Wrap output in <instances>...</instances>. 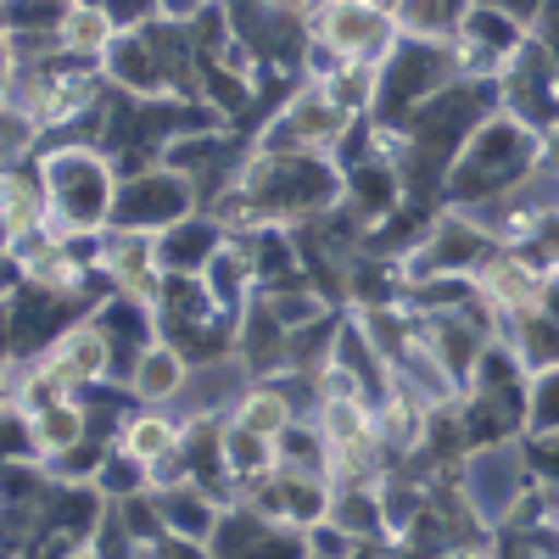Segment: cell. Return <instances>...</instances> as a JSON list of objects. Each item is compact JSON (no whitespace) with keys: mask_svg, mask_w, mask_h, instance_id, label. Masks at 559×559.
I'll list each match as a JSON object with an SVG mask.
<instances>
[{"mask_svg":"<svg viewBox=\"0 0 559 559\" xmlns=\"http://www.w3.org/2000/svg\"><path fill=\"white\" fill-rule=\"evenodd\" d=\"M481 7H492V12H503V17H515V23L532 34V23H537V12L548 7V0H481Z\"/></svg>","mask_w":559,"mask_h":559,"instance_id":"39","label":"cell"},{"mask_svg":"<svg viewBox=\"0 0 559 559\" xmlns=\"http://www.w3.org/2000/svg\"><path fill=\"white\" fill-rule=\"evenodd\" d=\"M7 79H12V45H7V17H0V96H7Z\"/></svg>","mask_w":559,"mask_h":559,"instance_id":"43","label":"cell"},{"mask_svg":"<svg viewBox=\"0 0 559 559\" xmlns=\"http://www.w3.org/2000/svg\"><path fill=\"white\" fill-rule=\"evenodd\" d=\"M459 79L453 68V45H431V39H397L392 57L381 62V96H376V112L392 129H403L419 107H426L437 90H448Z\"/></svg>","mask_w":559,"mask_h":559,"instance_id":"5","label":"cell"},{"mask_svg":"<svg viewBox=\"0 0 559 559\" xmlns=\"http://www.w3.org/2000/svg\"><path fill=\"white\" fill-rule=\"evenodd\" d=\"M521 453H526V464H532V481H543V487L559 492V431H548V437H521Z\"/></svg>","mask_w":559,"mask_h":559,"instance_id":"37","label":"cell"},{"mask_svg":"<svg viewBox=\"0 0 559 559\" xmlns=\"http://www.w3.org/2000/svg\"><path fill=\"white\" fill-rule=\"evenodd\" d=\"M23 292V263H17V252H0V302H12Z\"/></svg>","mask_w":559,"mask_h":559,"instance_id":"40","label":"cell"},{"mask_svg":"<svg viewBox=\"0 0 559 559\" xmlns=\"http://www.w3.org/2000/svg\"><path fill=\"white\" fill-rule=\"evenodd\" d=\"M218 559H308V537L302 526H286V521H269L247 503H224L218 515V532L207 543Z\"/></svg>","mask_w":559,"mask_h":559,"instance_id":"10","label":"cell"},{"mask_svg":"<svg viewBox=\"0 0 559 559\" xmlns=\"http://www.w3.org/2000/svg\"><path fill=\"white\" fill-rule=\"evenodd\" d=\"M459 476H464V498H471L476 521H481L487 532H498L509 515H515V503L537 487V481H532V464H526V453H521V442H498V448L464 453Z\"/></svg>","mask_w":559,"mask_h":559,"instance_id":"7","label":"cell"},{"mask_svg":"<svg viewBox=\"0 0 559 559\" xmlns=\"http://www.w3.org/2000/svg\"><path fill=\"white\" fill-rule=\"evenodd\" d=\"M236 358L247 364L252 381H269L292 364V331L274 319V308L263 297H252L247 313L236 319Z\"/></svg>","mask_w":559,"mask_h":559,"instance_id":"16","label":"cell"},{"mask_svg":"<svg viewBox=\"0 0 559 559\" xmlns=\"http://www.w3.org/2000/svg\"><path fill=\"white\" fill-rule=\"evenodd\" d=\"M224 471L236 487L269 476L274 471V437H258V431L236 426V419H224Z\"/></svg>","mask_w":559,"mask_h":559,"instance_id":"29","label":"cell"},{"mask_svg":"<svg viewBox=\"0 0 559 559\" xmlns=\"http://www.w3.org/2000/svg\"><path fill=\"white\" fill-rule=\"evenodd\" d=\"M197 280H202V292L213 297V308H218L224 319H241L247 302L258 297V280H252V263H247L241 241H224V247L213 252V263H207Z\"/></svg>","mask_w":559,"mask_h":559,"instance_id":"23","label":"cell"},{"mask_svg":"<svg viewBox=\"0 0 559 559\" xmlns=\"http://www.w3.org/2000/svg\"><path fill=\"white\" fill-rule=\"evenodd\" d=\"M96 269L112 280V292L152 302L157 286H163L157 236H140V229H102V241H96Z\"/></svg>","mask_w":559,"mask_h":559,"instance_id":"15","label":"cell"},{"mask_svg":"<svg viewBox=\"0 0 559 559\" xmlns=\"http://www.w3.org/2000/svg\"><path fill=\"white\" fill-rule=\"evenodd\" d=\"M0 464H39L28 442V414L17 403H0Z\"/></svg>","mask_w":559,"mask_h":559,"instance_id":"36","label":"cell"},{"mask_svg":"<svg viewBox=\"0 0 559 559\" xmlns=\"http://www.w3.org/2000/svg\"><path fill=\"white\" fill-rule=\"evenodd\" d=\"M229 419H236V426H247V431H258V437H280V431H286L297 414H292L286 392H280L274 381H252V386L236 397Z\"/></svg>","mask_w":559,"mask_h":559,"instance_id":"28","label":"cell"},{"mask_svg":"<svg viewBox=\"0 0 559 559\" xmlns=\"http://www.w3.org/2000/svg\"><path fill=\"white\" fill-rule=\"evenodd\" d=\"M403 39L386 0H308V45L336 62H386Z\"/></svg>","mask_w":559,"mask_h":559,"instance_id":"3","label":"cell"},{"mask_svg":"<svg viewBox=\"0 0 559 559\" xmlns=\"http://www.w3.org/2000/svg\"><path fill=\"white\" fill-rule=\"evenodd\" d=\"M118 17L102 7V0H68L62 7V23H57V39H62V51L79 57V62H96L112 51V39H118Z\"/></svg>","mask_w":559,"mask_h":559,"instance_id":"20","label":"cell"},{"mask_svg":"<svg viewBox=\"0 0 559 559\" xmlns=\"http://www.w3.org/2000/svg\"><path fill=\"white\" fill-rule=\"evenodd\" d=\"M102 79H107L112 90H123V96H134V102H179L174 84H168V68H163V57H157V45H152V34H146V23L123 28V34L112 39V51L102 57Z\"/></svg>","mask_w":559,"mask_h":559,"instance_id":"11","label":"cell"},{"mask_svg":"<svg viewBox=\"0 0 559 559\" xmlns=\"http://www.w3.org/2000/svg\"><path fill=\"white\" fill-rule=\"evenodd\" d=\"M324 90H331V102H342L353 118H369L376 112V96H381V62H342L331 79H324Z\"/></svg>","mask_w":559,"mask_h":559,"instance_id":"30","label":"cell"},{"mask_svg":"<svg viewBox=\"0 0 559 559\" xmlns=\"http://www.w3.org/2000/svg\"><path fill=\"white\" fill-rule=\"evenodd\" d=\"M134 554H140V537L129 532L123 509L107 498V503H102V521H96V532H90V559H134Z\"/></svg>","mask_w":559,"mask_h":559,"instance_id":"34","label":"cell"},{"mask_svg":"<svg viewBox=\"0 0 559 559\" xmlns=\"http://www.w3.org/2000/svg\"><path fill=\"white\" fill-rule=\"evenodd\" d=\"M34 179L45 191V236L57 241H84L112 229V202H118V163L90 146V140H51L34 157Z\"/></svg>","mask_w":559,"mask_h":559,"instance_id":"2","label":"cell"},{"mask_svg":"<svg viewBox=\"0 0 559 559\" xmlns=\"http://www.w3.org/2000/svg\"><path fill=\"white\" fill-rule=\"evenodd\" d=\"M207 0H157V17H174V23H191Z\"/></svg>","mask_w":559,"mask_h":559,"instance_id":"41","label":"cell"},{"mask_svg":"<svg viewBox=\"0 0 559 559\" xmlns=\"http://www.w3.org/2000/svg\"><path fill=\"white\" fill-rule=\"evenodd\" d=\"M90 437V414L79 397H62V403H45V408H28V442H34V459L51 464L62 459L68 448H79Z\"/></svg>","mask_w":559,"mask_h":559,"instance_id":"24","label":"cell"},{"mask_svg":"<svg viewBox=\"0 0 559 559\" xmlns=\"http://www.w3.org/2000/svg\"><path fill=\"white\" fill-rule=\"evenodd\" d=\"M0 229L12 241L45 229V191H39L34 168H0Z\"/></svg>","mask_w":559,"mask_h":559,"instance_id":"25","label":"cell"},{"mask_svg":"<svg viewBox=\"0 0 559 559\" xmlns=\"http://www.w3.org/2000/svg\"><path fill=\"white\" fill-rule=\"evenodd\" d=\"M498 336L515 347L521 369L537 376V369L559 364V313L554 308H526V313H503L498 319Z\"/></svg>","mask_w":559,"mask_h":559,"instance_id":"21","label":"cell"},{"mask_svg":"<svg viewBox=\"0 0 559 559\" xmlns=\"http://www.w3.org/2000/svg\"><path fill=\"white\" fill-rule=\"evenodd\" d=\"M559 431V364L526 376V437Z\"/></svg>","mask_w":559,"mask_h":559,"instance_id":"33","label":"cell"},{"mask_svg":"<svg viewBox=\"0 0 559 559\" xmlns=\"http://www.w3.org/2000/svg\"><path fill=\"white\" fill-rule=\"evenodd\" d=\"M521 45H526V28L515 17H503V12H492V7L476 0L471 17H464V28L453 34V68H459V79L498 84Z\"/></svg>","mask_w":559,"mask_h":559,"instance_id":"9","label":"cell"},{"mask_svg":"<svg viewBox=\"0 0 559 559\" xmlns=\"http://www.w3.org/2000/svg\"><path fill=\"white\" fill-rule=\"evenodd\" d=\"M302 537H308V559H347V554H353V543H358V537H353V532H342L331 515L313 521Z\"/></svg>","mask_w":559,"mask_h":559,"instance_id":"38","label":"cell"},{"mask_svg":"<svg viewBox=\"0 0 559 559\" xmlns=\"http://www.w3.org/2000/svg\"><path fill=\"white\" fill-rule=\"evenodd\" d=\"M476 0H397V28L403 39H431V45H453V34L464 28Z\"/></svg>","mask_w":559,"mask_h":559,"instance_id":"26","label":"cell"},{"mask_svg":"<svg viewBox=\"0 0 559 559\" xmlns=\"http://www.w3.org/2000/svg\"><path fill=\"white\" fill-rule=\"evenodd\" d=\"M437 559H492V537H476V543H453V548H442Z\"/></svg>","mask_w":559,"mask_h":559,"instance_id":"42","label":"cell"},{"mask_svg":"<svg viewBox=\"0 0 559 559\" xmlns=\"http://www.w3.org/2000/svg\"><path fill=\"white\" fill-rule=\"evenodd\" d=\"M202 213V197H197V179H185L163 163L140 168V174H123L118 185V202H112V229H140V236H163L168 224Z\"/></svg>","mask_w":559,"mask_h":559,"instance_id":"6","label":"cell"},{"mask_svg":"<svg viewBox=\"0 0 559 559\" xmlns=\"http://www.w3.org/2000/svg\"><path fill=\"white\" fill-rule=\"evenodd\" d=\"M554 218H559V185H554Z\"/></svg>","mask_w":559,"mask_h":559,"instance_id":"44","label":"cell"},{"mask_svg":"<svg viewBox=\"0 0 559 559\" xmlns=\"http://www.w3.org/2000/svg\"><path fill=\"white\" fill-rule=\"evenodd\" d=\"M39 146H45V134H39L17 107L0 102V168H34Z\"/></svg>","mask_w":559,"mask_h":559,"instance_id":"32","label":"cell"},{"mask_svg":"<svg viewBox=\"0 0 559 559\" xmlns=\"http://www.w3.org/2000/svg\"><path fill=\"white\" fill-rule=\"evenodd\" d=\"M498 107L515 112L526 129H537L543 140L559 129V62L526 34V45L515 51V62L498 79Z\"/></svg>","mask_w":559,"mask_h":559,"instance_id":"8","label":"cell"},{"mask_svg":"<svg viewBox=\"0 0 559 559\" xmlns=\"http://www.w3.org/2000/svg\"><path fill=\"white\" fill-rule=\"evenodd\" d=\"M386 7H397V0H386Z\"/></svg>","mask_w":559,"mask_h":559,"instance_id":"45","label":"cell"},{"mask_svg":"<svg viewBox=\"0 0 559 559\" xmlns=\"http://www.w3.org/2000/svg\"><path fill=\"white\" fill-rule=\"evenodd\" d=\"M471 286H476V297L503 319V313L543 308V297H548V274H543L532 258H521V252L492 247V252H487V263L471 274Z\"/></svg>","mask_w":559,"mask_h":559,"instance_id":"13","label":"cell"},{"mask_svg":"<svg viewBox=\"0 0 559 559\" xmlns=\"http://www.w3.org/2000/svg\"><path fill=\"white\" fill-rule=\"evenodd\" d=\"M45 364L57 369V376L79 392V386H118V364H112V342H107V331L96 319H73L68 331L39 353Z\"/></svg>","mask_w":559,"mask_h":559,"instance_id":"14","label":"cell"},{"mask_svg":"<svg viewBox=\"0 0 559 559\" xmlns=\"http://www.w3.org/2000/svg\"><path fill=\"white\" fill-rule=\"evenodd\" d=\"M274 464L280 471H302V476L331 481V448H324L319 419H292V426L274 437Z\"/></svg>","mask_w":559,"mask_h":559,"instance_id":"27","label":"cell"},{"mask_svg":"<svg viewBox=\"0 0 559 559\" xmlns=\"http://www.w3.org/2000/svg\"><path fill=\"white\" fill-rule=\"evenodd\" d=\"M224 241L229 236H224V224L213 213H191V218L168 224L157 236V263H163V274H202Z\"/></svg>","mask_w":559,"mask_h":559,"instance_id":"17","label":"cell"},{"mask_svg":"<svg viewBox=\"0 0 559 559\" xmlns=\"http://www.w3.org/2000/svg\"><path fill=\"white\" fill-rule=\"evenodd\" d=\"M331 521L353 537H381V498L376 487H364V481H342L331 487Z\"/></svg>","mask_w":559,"mask_h":559,"instance_id":"31","label":"cell"},{"mask_svg":"<svg viewBox=\"0 0 559 559\" xmlns=\"http://www.w3.org/2000/svg\"><path fill=\"white\" fill-rule=\"evenodd\" d=\"M157 509H163V532L213 543L218 515H224V498L207 492V487H197V481H179V487H163V492H157Z\"/></svg>","mask_w":559,"mask_h":559,"instance_id":"22","label":"cell"},{"mask_svg":"<svg viewBox=\"0 0 559 559\" xmlns=\"http://www.w3.org/2000/svg\"><path fill=\"white\" fill-rule=\"evenodd\" d=\"M408 207V191H403V168L397 163H358L342 174V213L364 229V241L376 236L381 224H392L397 213Z\"/></svg>","mask_w":559,"mask_h":559,"instance_id":"12","label":"cell"},{"mask_svg":"<svg viewBox=\"0 0 559 559\" xmlns=\"http://www.w3.org/2000/svg\"><path fill=\"white\" fill-rule=\"evenodd\" d=\"M185 381H191V358L157 336L146 353L134 358V369H129V397L146 403V408H174Z\"/></svg>","mask_w":559,"mask_h":559,"instance_id":"18","label":"cell"},{"mask_svg":"<svg viewBox=\"0 0 559 559\" xmlns=\"http://www.w3.org/2000/svg\"><path fill=\"white\" fill-rule=\"evenodd\" d=\"M179 431H185V419H179L174 408H146V403H134V408L123 414V426H118L112 448L129 453V459H140V464L152 471L163 453L179 448Z\"/></svg>","mask_w":559,"mask_h":559,"instance_id":"19","label":"cell"},{"mask_svg":"<svg viewBox=\"0 0 559 559\" xmlns=\"http://www.w3.org/2000/svg\"><path fill=\"white\" fill-rule=\"evenodd\" d=\"M347 129H353V112L342 102H331V90H324V84L302 79L292 96L252 129L247 146L252 152H324V157H331Z\"/></svg>","mask_w":559,"mask_h":559,"instance_id":"4","label":"cell"},{"mask_svg":"<svg viewBox=\"0 0 559 559\" xmlns=\"http://www.w3.org/2000/svg\"><path fill=\"white\" fill-rule=\"evenodd\" d=\"M96 492L102 498H134V492H152V471L140 459H129V453H107L102 459V471H96Z\"/></svg>","mask_w":559,"mask_h":559,"instance_id":"35","label":"cell"},{"mask_svg":"<svg viewBox=\"0 0 559 559\" xmlns=\"http://www.w3.org/2000/svg\"><path fill=\"white\" fill-rule=\"evenodd\" d=\"M543 157H548V140L537 129H526L515 112L492 107L476 134L459 146L448 179H442V207H459V213H476L509 191H521L543 174Z\"/></svg>","mask_w":559,"mask_h":559,"instance_id":"1","label":"cell"}]
</instances>
